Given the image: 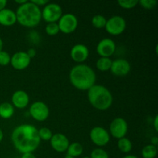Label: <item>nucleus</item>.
I'll return each instance as SVG.
<instances>
[{"label":"nucleus","mask_w":158,"mask_h":158,"mask_svg":"<svg viewBox=\"0 0 158 158\" xmlns=\"http://www.w3.org/2000/svg\"><path fill=\"white\" fill-rule=\"evenodd\" d=\"M15 109L12 103L4 102L0 104V117L5 120L10 119L13 116Z\"/></svg>","instance_id":"18"},{"label":"nucleus","mask_w":158,"mask_h":158,"mask_svg":"<svg viewBox=\"0 0 158 158\" xmlns=\"http://www.w3.org/2000/svg\"><path fill=\"white\" fill-rule=\"evenodd\" d=\"M16 22V15L13 10L6 8L0 11V25L3 26H12Z\"/></svg>","instance_id":"17"},{"label":"nucleus","mask_w":158,"mask_h":158,"mask_svg":"<svg viewBox=\"0 0 158 158\" xmlns=\"http://www.w3.org/2000/svg\"><path fill=\"white\" fill-rule=\"evenodd\" d=\"M28 1H26V0H15V2L16 3V4L19 5V6H22V5L25 4L26 2H27Z\"/></svg>","instance_id":"36"},{"label":"nucleus","mask_w":158,"mask_h":158,"mask_svg":"<svg viewBox=\"0 0 158 158\" xmlns=\"http://www.w3.org/2000/svg\"><path fill=\"white\" fill-rule=\"evenodd\" d=\"M138 4L143 9L151 10L156 7L157 1V0H140L138 1Z\"/></svg>","instance_id":"28"},{"label":"nucleus","mask_w":158,"mask_h":158,"mask_svg":"<svg viewBox=\"0 0 158 158\" xmlns=\"http://www.w3.org/2000/svg\"><path fill=\"white\" fill-rule=\"evenodd\" d=\"M64 158H74V157H69V156H66Z\"/></svg>","instance_id":"40"},{"label":"nucleus","mask_w":158,"mask_h":158,"mask_svg":"<svg viewBox=\"0 0 158 158\" xmlns=\"http://www.w3.org/2000/svg\"><path fill=\"white\" fill-rule=\"evenodd\" d=\"M151 144L154 145V146H156L157 147V144H158V137L157 136H154V137H153L151 139Z\"/></svg>","instance_id":"34"},{"label":"nucleus","mask_w":158,"mask_h":158,"mask_svg":"<svg viewBox=\"0 0 158 158\" xmlns=\"http://www.w3.org/2000/svg\"><path fill=\"white\" fill-rule=\"evenodd\" d=\"M30 2H32L33 4H35V6H37L40 8V6H43L44 7L46 5H47L49 3V0H31Z\"/></svg>","instance_id":"30"},{"label":"nucleus","mask_w":158,"mask_h":158,"mask_svg":"<svg viewBox=\"0 0 158 158\" xmlns=\"http://www.w3.org/2000/svg\"><path fill=\"white\" fill-rule=\"evenodd\" d=\"M131 69L129 62L124 59H117L112 62L110 72L117 77H124L130 73Z\"/></svg>","instance_id":"14"},{"label":"nucleus","mask_w":158,"mask_h":158,"mask_svg":"<svg viewBox=\"0 0 158 158\" xmlns=\"http://www.w3.org/2000/svg\"><path fill=\"white\" fill-rule=\"evenodd\" d=\"M90 158H110L109 154L105 150L102 148H96L92 151L90 154Z\"/></svg>","instance_id":"27"},{"label":"nucleus","mask_w":158,"mask_h":158,"mask_svg":"<svg viewBox=\"0 0 158 158\" xmlns=\"http://www.w3.org/2000/svg\"><path fill=\"white\" fill-rule=\"evenodd\" d=\"M117 3L123 9H131L138 5V1L137 0H119Z\"/></svg>","instance_id":"26"},{"label":"nucleus","mask_w":158,"mask_h":158,"mask_svg":"<svg viewBox=\"0 0 158 158\" xmlns=\"http://www.w3.org/2000/svg\"><path fill=\"white\" fill-rule=\"evenodd\" d=\"M21 158H36L32 153H26V154H22Z\"/></svg>","instance_id":"33"},{"label":"nucleus","mask_w":158,"mask_h":158,"mask_svg":"<svg viewBox=\"0 0 158 158\" xmlns=\"http://www.w3.org/2000/svg\"><path fill=\"white\" fill-rule=\"evenodd\" d=\"M89 103L98 110H106L113 103V96L110 91L102 85L95 84L87 90Z\"/></svg>","instance_id":"4"},{"label":"nucleus","mask_w":158,"mask_h":158,"mask_svg":"<svg viewBox=\"0 0 158 158\" xmlns=\"http://www.w3.org/2000/svg\"><path fill=\"white\" fill-rule=\"evenodd\" d=\"M42 19L48 23H56L63 15V9L57 3H48L41 11Z\"/></svg>","instance_id":"5"},{"label":"nucleus","mask_w":158,"mask_h":158,"mask_svg":"<svg viewBox=\"0 0 158 158\" xmlns=\"http://www.w3.org/2000/svg\"><path fill=\"white\" fill-rule=\"evenodd\" d=\"M117 148H118V149L122 153L127 154V153L131 152L133 148L132 142L131 141L130 139L127 138L126 137H123V138L119 139L118 140V142H117Z\"/></svg>","instance_id":"20"},{"label":"nucleus","mask_w":158,"mask_h":158,"mask_svg":"<svg viewBox=\"0 0 158 158\" xmlns=\"http://www.w3.org/2000/svg\"><path fill=\"white\" fill-rule=\"evenodd\" d=\"M71 84L79 90H89L95 85V71L86 64H77L71 69L69 75Z\"/></svg>","instance_id":"2"},{"label":"nucleus","mask_w":158,"mask_h":158,"mask_svg":"<svg viewBox=\"0 0 158 158\" xmlns=\"http://www.w3.org/2000/svg\"><path fill=\"white\" fill-rule=\"evenodd\" d=\"M127 27L126 20L120 15H114L106 19L105 29L112 35H119L123 33Z\"/></svg>","instance_id":"6"},{"label":"nucleus","mask_w":158,"mask_h":158,"mask_svg":"<svg viewBox=\"0 0 158 158\" xmlns=\"http://www.w3.org/2000/svg\"><path fill=\"white\" fill-rule=\"evenodd\" d=\"M38 134L40 137V140L48 141L50 140V139L52 137V132L51 130L48 127H42L38 130Z\"/></svg>","instance_id":"24"},{"label":"nucleus","mask_w":158,"mask_h":158,"mask_svg":"<svg viewBox=\"0 0 158 158\" xmlns=\"http://www.w3.org/2000/svg\"><path fill=\"white\" fill-rule=\"evenodd\" d=\"M83 158H90L89 157H83Z\"/></svg>","instance_id":"41"},{"label":"nucleus","mask_w":158,"mask_h":158,"mask_svg":"<svg viewBox=\"0 0 158 158\" xmlns=\"http://www.w3.org/2000/svg\"><path fill=\"white\" fill-rule=\"evenodd\" d=\"M29 94L24 90H16L12 96V104L18 109H24L29 105Z\"/></svg>","instance_id":"16"},{"label":"nucleus","mask_w":158,"mask_h":158,"mask_svg":"<svg viewBox=\"0 0 158 158\" xmlns=\"http://www.w3.org/2000/svg\"><path fill=\"white\" fill-rule=\"evenodd\" d=\"M157 154V147L152 144H148L143 147L141 151L143 158H155Z\"/></svg>","instance_id":"22"},{"label":"nucleus","mask_w":158,"mask_h":158,"mask_svg":"<svg viewBox=\"0 0 158 158\" xmlns=\"http://www.w3.org/2000/svg\"><path fill=\"white\" fill-rule=\"evenodd\" d=\"M11 56L6 51L2 50L0 52V66H7L10 63Z\"/></svg>","instance_id":"29"},{"label":"nucleus","mask_w":158,"mask_h":158,"mask_svg":"<svg viewBox=\"0 0 158 158\" xmlns=\"http://www.w3.org/2000/svg\"><path fill=\"white\" fill-rule=\"evenodd\" d=\"M50 145L52 149L59 153L66 152L69 145V139L65 134L61 133L52 134V138L50 139Z\"/></svg>","instance_id":"13"},{"label":"nucleus","mask_w":158,"mask_h":158,"mask_svg":"<svg viewBox=\"0 0 158 158\" xmlns=\"http://www.w3.org/2000/svg\"><path fill=\"white\" fill-rule=\"evenodd\" d=\"M3 137H4V134H3V131L0 128V142H2V140H3Z\"/></svg>","instance_id":"38"},{"label":"nucleus","mask_w":158,"mask_h":158,"mask_svg":"<svg viewBox=\"0 0 158 158\" xmlns=\"http://www.w3.org/2000/svg\"><path fill=\"white\" fill-rule=\"evenodd\" d=\"M6 5H7V1L6 0H0V11L6 9Z\"/></svg>","instance_id":"35"},{"label":"nucleus","mask_w":158,"mask_h":158,"mask_svg":"<svg viewBox=\"0 0 158 158\" xmlns=\"http://www.w3.org/2000/svg\"><path fill=\"white\" fill-rule=\"evenodd\" d=\"M116 51V43L113 40L105 38L100 40L97 46V52L100 57L110 58Z\"/></svg>","instance_id":"12"},{"label":"nucleus","mask_w":158,"mask_h":158,"mask_svg":"<svg viewBox=\"0 0 158 158\" xmlns=\"http://www.w3.org/2000/svg\"><path fill=\"white\" fill-rule=\"evenodd\" d=\"M66 153H67L66 156H69V157L74 158L80 157L83 153V147L82 146V144H80V143H77V142L69 143V147L66 150Z\"/></svg>","instance_id":"19"},{"label":"nucleus","mask_w":158,"mask_h":158,"mask_svg":"<svg viewBox=\"0 0 158 158\" xmlns=\"http://www.w3.org/2000/svg\"><path fill=\"white\" fill-rule=\"evenodd\" d=\"M2 49H3V41L1 39V37H0V52L2 50Z\"/></svg>","instance_id":"39"},{"label":"nucleus","mask_w":158,"mask_h":158,"mask_svg":"<svg viewBox=\"0 0 158 158\" xmlns=\"http://www.w3.org/2000/svg\"><path fill=\"white\" fill-rule=\"evenodd\" d=\"M113 60L107 57H100L96 63L97 69L102 72H106L110 69Z\"/></svg>","instance_id":"21"},{"label":"nucleus","mask_w":158,"mask_h":158,"mask_svg":"<svg viewBox=\"0 0 158 158\" xmlns=\"http://www.w3.org/2000/svg\"><path fill=\"white\" fill-rule=\"evenodd\" d=\"M26 53H27V55L29 56V58L32 60V59L34 58V57L35 56V55H36V51H35V49H33V48H30V49H28Z\"/></svg>","instance_id":"31"},{"label":"nucleus","mask_w":158,"mask_h":158,"mask_svg":"<svg viewBox=\"0 0 158 158\" xmlns=\"http://www.w3.org/2000/svg\"><path fill=\"white\" fill-rule=\"evenodd\" d=\"M11 139L14 148L22 154L35 151L41 141L38 129L33 125L28 123H23L14 128Z\"/></svg>","instance_id":"1"},{"label":"nucleus","mask_w":158,"mask_h":158,"mask_svg":"<svg viewBox=\"0 0 158 158\" xmlns=\"http://www.w3.org/2000/svg\"><path fill=\"white\" fill-rule=\"evenodd\" d=\"M31 59L26 52L19 51L11 56L10 64L16 70H23L30 65Z\"/></svg>","instance_id":"11"},{"label":"nucleus","mask_w":158,"mask_h":158,"mask_svg":"<svg viewBox=\"0 0 158 158\" xmlns=\"http://www.w3.org/2000/svg\"><path fill=\"white\" fill-rule=\"evenodd\" d=\"M29 112L32 119L39 122L45 121L49 116V107L42 101H36L32 103L29 106Z\"/></svg>","instance_id":"8"},{"label":"nucleus","mask_w":158,"mask_h":158,"mask_svg":"<svg viewBox=\"0 0 158 158\" xmlns=\"http://www.w3.org/2000/svg\"><path fill=\"white\" fill-rule=\"evenodd\" d=\"M91 23L94 27L97 29H103L106 26V19L102 15H96L92 18Z\"/></svg>","instance_id":"23"},{"label":"nucleus","mask_w":158,"mask_h":158,"mask_svg":"<svg viewBox=\"0 0 158 158\" xmlns=\"http://www.w3.org/2000/svg\"><path fill=\"white\" fill-rule=\"evenodd\" d=\"M45 31H46L47 35L53 36V35H57L60 32V29H59L58 24L56 23H51L46 25Z\"/></svg>","instance_id":"25"},{"label":"nucleus","mask_w":158,"mask_h":158,"mask_svg":"<svg viewBox=\"0 0 158 158\" xmlns=\"http://www.w3.org/2000/svg\"><path fill=\"white\" fill-rule=\"evenodd\" d=\"M153 125H154V128L156 132L158 131V116L156 115L154 119V122H153Z\"/></svg>","instance_id":"32"},{"label":"nucleus","mask_w":158,"mask_h":158,"mask_svg":"<svg viewBox=\"0 0 158 158\" xmlns=\"http://www.w3.org/2000/svg\"><path fill=\"white\" fill-rule=\"evenodd\" d=\"M89 137L93 143L97 147H104L110 140V135L107 130L102 127H95L89 133Z\"/></svg>","instance_id":"10"},{"label":"nucleus","mask_w":158,"mask_h":158,"mask_svg":"<svg viewBox=\"0 0 158 158\" xmlns=\"http://www.w3.org/2000/svg\"><path fill=\"white\" fill-rule=\"evenodd\" d=\"M128 131V124L126 120L122 117H117L112 120L110 125V135L116 139L125 137Z\"/></svg>","instance_id":"9"},{"label":"nucleus","mask_w":158,"mask_h":158,"mask_svg":"<svg viewBox=\"0 0 158 158\" xmlns=\"http://www.w3.org/2000/svg\"><path fill=\"white\" fill-rule=\"evenodd\" d=\"M89 49L83 44L75 45L70 50V57L74 62L81 64L87 60L89 56Z\"/></svg>","instance_id":"15"},{"label":"nucleus","mask_w":158,"mask_h":158,"mask_svg":"<svg viewBox=\"0 0 158 158\" xmlns=\"http://www.w3.org/2000/svg\"><path fill=\"white\" fill-rule=\"evenodd\" d=\"M122 158H138V157H137V156H135V155H132V154H128V155L124 156V157H123Z\"/></svg>","instance_id":"37"},{"label":"nucleus","mask_w":158,"mask_h":158,"mask_svg":"<svg viewBox=\"0 0 158 158\" xmlns=\"http://www.w3.org/2000/svg\"><path fill=\"white\" fill-rule=\"evenodd\" d=\"M57 24L60 32L64 34H70L78 27V19L73 14L66 13L62 15Z\"/></svg>","instance_id":"7"},{"label":"nucleus","mask_w":158,"mask_h":158,"mask_svg":"<svg viewBox=\"0 0 158 158\" xmlns=\"http://www.w3.org/2000/svg\"><path fill=\"white\" fill-rule=\"evenodd\" d=\"M17 23L27 28H33L40 24L42 19L41 9L32 2L19 6L15 12Z\"/></svg>","instance_id":"3"}]
</instances>
